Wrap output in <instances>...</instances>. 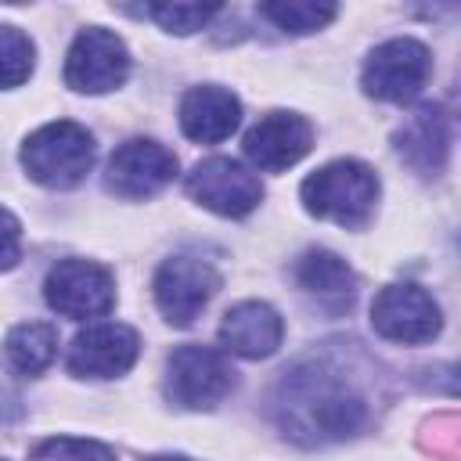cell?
<instances>
[{
    "label": "cell",
    "instance_id": "52a82bcc",
    "mask_svg": "<svg viewBox=\"0 0 461 461\" xmlns=\"http://www.w3.org/2000/svg\"><path fill=\"white\" fill-rule=\"evenodd\" d=\"M187 194L216 212V216H227V220H238V216H249L259 202H263V180L238 158H227V155H212V158H202L187 180H184Z\"/></svg>",
    "mask_w": 461,
    "mask_h": 461
},
{
    "label": "cell",
    "instance_id": "30bf717a",
    "mask_svg": "<svg viewBox=\"0 0 461 461\" xmlns=\"http://www.w3.org/2000/svg\"><path fill=\"white\" fill-rule=\"evenodd\" d=\"M220 288V270L198 256H169L155 270L151 295L173 328H187Z\"/></svg>",
    "mask_w": 461,
    "mask_h": 461
},
{
    "label": "cell",
    "instance_id": "6da1fadb",
    "mask_svg": "<svg viewBox=\"0 0 461 461\" xmlns=\"http://www.w3.org/2000/svg\"><path fill=\"white\" fill-rule=\"evenodd\" d=\"M270 414L288 439L324 447L357 436L371 421V393L346 357L324 349L281 371L270 393Z\"/></svg>",
    "mask_w": 461,
    "mask_h": 461
},
{
    "label": "cell",
    "instance_id": "4fadbf2b",
    "mask_svg": "<svg viewBox=\"0 0 461 461\" xmlns=\"http://www.w3.org/2000/svg\"><path fill=\"white\" fill-rule=\"evenodd\" d=\"M313 148V126L299 112H267L245 133V158L256 169L281 173Z\"/></svg>",
    "mask_w": 461,
    "mask_h": 461
},
{
    "label": "cell",
    "instance_id": "8fae6325",
    "mask_svg": "<svg viewBox=\"0 0 461 461\" xmlns=\"http://www.w3.org/2000/svg\"><path fill=\"white\" fill-rule=\"evenodd\" d=\"M173 176H176V155L151 137H133L112 151L104 166V191L126 202H140L169 187Z\"/></svg>",
    "mask_w": 461,
    "mask_h": 461
},
{
    "label": "cell",
    "instance_id": "277c9868",
    "mask_svg": "<svg viewBox=\"0 0 461 461\" xmlns=\"http://www.w3.org/2000/svg\"><path fill=\"white\" fill-rule=\"evenodd\" d=\"M234 389V367L212 346H176L166 360L162 393L180 411H212Z\"/></svg>",
    "mask_w": 461,
    "mask_h": 461
},
{
    "label": "cell",
    "instance_id": "9c48e42d",
    "mask_svg": "<svg viewBox=\"0 0 461 461\" xmlns=\"http://www.w3.org/2000/svg\"><path fill=\"white\" fill-rule=\"evenodd\" d=\"M130 76V50L122 36L101 25L79 29L65 54V86L79 94H108L119 90Z\"/></svg>",
    "mask_w": 461,
    "mask_h": 461
},
{
    "label": "cell",
    "instance_id": "ac0fdd59",
    "mask_svg": "<svg viewBox=\"0 0 461 461\" xmlns=\"http://www.w3.org/2000/svg\"><path fill=\"white\" fill-rule=\"evenodd\" d=\"M58 357V331L43 321H25L14 324L4 339V360L11 364V371L18 375H40L54 364Z\"/></svg>",
    "mask_w": 461,
    "mask_h": 461
},
{
    "label": "cell",
    "instance_id": "d4e9b609",
    "mask_svg": "<svg viewBox=\"0 0 461 461\" xmlns=\"http://www.w3.org/2000/svg\"><path fill=\"white\" fill-rule=\"evenodd\" d=\"M0 461H4V457H0Z\"/></svg>",
    "mask_w": 461,
    "mask_h": 461
},
{
    "label": "cell",
    "instance_id": "e0dca14e",
    "mask_svg": "<svg viewBox=\"0 0 461 461\" xmlns=\"http://www.w3.org/2000/svg\"><path fill=\"white\" fill-rule=\"evenodd\" d=\"M295 285L328 310H349L357 299V274L331 249H306L292 267Z\"/></svg>",
    "mask_w": 461,
    "mask_h": 461
},
{
    "label": "cell",
    "instance_id": "d6986e66",
    "mask_svg": "<svg viewBox=\"0 0 461 461\" xmlns=\"http://www.w3.org/2000/svg\"><path fill=\"white\" fill-rule=\"evenodd\" d=\"M335 14H339L335 4H313V0H274V4H259V18L274 22L281 32H292V36L317 32Z\"/></svg>",
    "mask_w": 461,
    "mask_h": 461
},
{
    "label": "cell",
    "instance_id": "7c38bea8",
    "mask_svg": "<svg viewBox=\"0 0 461 461\" xmlns=\"http://www.w3.org/2000/svg\"><path fill=\"white\" fill-rule=\"evenodd\" d=\"M137 357H140V335L130 324L101 321L72 339L65 367L76 378H119L137 364Z\"/></svg>",
    "mask_w": 461,
    "mask_h": 461
},
{
    "label": "cell",
    "instance_id": "8992f818",
    "mask_svg": "<svg viewBox=\"0 0 461 461\" xmlns=\"http://www.w3.org/2000/svg\"><path fill=\"white\" fill-rule=\"evenodd\" d=\"M43 299L54 313L72 321L104 317L115 306V277L94 259H61L43 281Z\"/></svg>",
    "mask_w": 461,
    "mask_h": 461
},
{
    "label": "cell",
    "instance_id": "2e32d148",
    "mask_svg": "<svg viewBox=\"0 0 461 461\" xmlns=\"http://www.w3.org/2000/svg\"><path fill=\"white\" fill-rule=\"evenodd\" d=\"M176 119H180L184 137H191L194 144H220L241 122V101L227 86H212V83L191 86L180 97Z\"/></svg>",
    "mask_w": 461,
    "mask_h": 461
},
{
    "label": "cell",
    "instance_id": "3957f363",
    "mask_svg": "<svg viewBox=\"0 0 461 461\" xmlns=\"http://www.w3.org/2000/svg\"><path fill=\"white\" fill-rule=\"evenodd\" d=\"M18 158H22V169L29 173V180H36L50 191H68L86 180V173L94 169L97 148H94V137L86 126H79L72 119H58V122L32 130L25 137Z\"/></svg>",
    "mask_w": 461,
    "mask_h": 461
},
{
    "label": "cell",
    "instance_id": "5b68a950",
    "mask_svg": "<svg viewBox=\"0 0 461 461\" xmlns=\"http://www.w3.org/2000/svg\"><path fill=\"white\" fill-rule=\"evenodd\" d=\"M429 72H432L429 47L414 36H396V40L378 43L367 54V61L360 68V86L375 101L407 104L425 90Z\"/></svg>",
    "mask_w": 461,
    "mask_h": 461
},
{
    "label": "cell",
    "instance_id": "7402d4cb",
    "mask_svg": "<svg viewBox=\"0 0 461 461\" xmlns=\"http://www.w3.org/2000/svg\"><path fill=\"white\" fill-rule=\"evenodd\" d=\"M29 461H115V450L97 439L76 436H50L29 450Z\"/></svg>",
    "mask_w": 461,
    "mask_h": 461
},
{
    "label": "cell",
    "instance_id": "ba28073f",
    "mask_svg": "<svg viewBox=\"0 0 461 461\" xmlns=\"http://www.w3.org/2000/svg\"><path fill=\"white\" fill-rule=\"evenodd\" d=\"M371 328L382 339H389V342L421 346V342H432L439 335L443 313H439V303L421 285L396 281V285H385L375 295V303H371Z\"/></svg>",
    "mask_w": 461,
    "mask_h": 461
},
{
    "label": "cell",
    "instance_id": "ffe728a7",
    "mask_svg": "<svg viewBox=\"0 0 461 461\" xmlns=\"http://www.w3.org/2000/svg\"><path fill=\"white\" fill-rule=\"evenodd\" d=\"M36 47L18 25H0V90H14L32 76Z\"/></svg>",
    "mask_w": 461,
    "mask_h": 461
},
{
    "label": "cell",
    "instance_id": "603a6c76",
    "mask_svg": "<svg viewBox=\"0 0 461 461\" xmlns=\"http://www.w3.org/2000/svg\"><path fill=\"white\" fill-rule=\"evenodd\" d=\"M22 259V223L11 209L0 205V270L18 267Z\"/></svg>",
    "mask_w": 461,
    "mask_h": 461
},
{
    "label": "cell",
    "instance_id": "44dd1931",
    "mask_svg": "<svg viewBox=\"0 0 461 461\" xmlns=\"http://www.w3.org/2000/svg\"><path fill=\"white\" fill-rule=\"evenodd\" d=\"M144 14L151 22H158V29L176 32V36H187V32L205 29L220 14V7L216 4H148Z\"/></svg>",
    "mask_w": 461,
    "mask_h": 461
},
{
    "label": "cell",
    "instance_id": "cb8c5ba5",
    "mask_svg": "<svg viewBox=\"0 0 461 461\" xmlns=\"http://www.w3.org/2000/svg\"><path fill=\"white\" fill-rule=\"evenodd\" d=\"M144 461H194V457H184V454H151Z\"/></svg>",
    "mask_w": 461,
    "mask_h": 461
},
{
    "label": "cell",
    "instance_id": "9a60e30c",
    "mask_svg": "<svg viewBox=\"0 0 461 461\" xmlns=\"http://www.w3.org/2000/svg\"><path fill=\"white\" fill-rule=\"evenodd\" d=\"M216 335H220L223 353L241 357V360H263V357H274L281 349L285 321L270 303L245 299L223 313Z\"/></svg>",
    "mask_w": 461,
    "mask_h": 461
},
{
    "label": "cell",
    "instance_id": "5bb4252c",
    "mask_svg": "<svg viewBox=\"0 0 461 461\" xmlns=\"http://www.w3.org/2000/svg\"><path fill=\"white\" fill-rule=\"evenodd\" d=\"M393 148H396L400 162L411 173H418L425 180L439 176L447 169V158H450V119H447V112L439 104L414 108L400 122V130L393 133Z\"/></svg>",
    "mask_w": 461,
    "mask_h": 461
},
{
    "label": "cell",
    "instance_id": "7a4b0ae2",
    "mask_svg": "<svg viewBox=\"0 0 461 461\" xmlns=\"http://www.w3.org/2000/svg\"><path fill=\"white\" fill-rule=\"evenodd\" d=\"M378 173L360 162V158H335L321 169H313L303 187H299V198L306 205L310 216L317 220H331L346 230H360L375 205H378Z\"/></svg>",
    "mask_w": 461,
    "mask_h": 461
}]
</instances>
